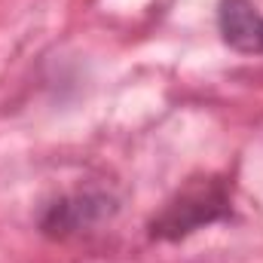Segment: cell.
<instances>
[{"label":"cell","mask_w":263,"mask_h":263,"mask_svg":"<svg viewBox=\"0 0 263 263\" xmlns=\"http://www.w3.org/2000/svg\"><path fill=\"white\" fill-rule=\"evenodd\" d=\"M217 28L223 43L236 52L263 55V12L251 0H220Z\"/></svg>","instance_id":"3957f363"},{"label":"cell","mask_w":263,"mask_h":263,"mask_svg":"<svg viewBox=\"0 0 263 263\" xmlns=\"http://www.w3.org/2000/svg\"><path fill=\"white\" fill-rule=\"evenodd\" d=\"M230 208H233V199H230V187L223 178H193L150 220V236L165 239V242L184 239L196 233L199 227H208L227 217Z\"/></svg>","instance_id":"6da1fadb"},{"label":"cell","mask_w":263,"mask_h":263,"mask_svg":"<svg viewBox=\"0 0 263 263\" xmlns=\"http://www.w3.org/2000/svg\"><path fill=\"white\" fill-rule=\"evenodd\" d=\"M114 202L101 193H70V196H62L59 202H52L40 220L43 233L52 236V239H65V236H73L80 233L83 227L95 223L98 217H104Z\"/></svg>","instance_id":"7a4b0ae2"}]
</instances>
